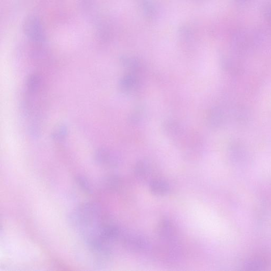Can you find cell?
Masks as SVG:
<instances>
[{"instance_id":"ba28073f","label":"cell","mask_w":271,"mask_h":271,"mask_svg":"<svg viewBox=\"0 0 271 271\" xmlns=\"http://www.w3.org/2000/svg\"><path fill=\"white\" fill-rule=\"evenodd\" d=\"M67 132L68 130L66 126L61 125L58 127L56 129L53 131L51 134V138L53 140L56 141H62L66 138Z\"/></svg>"},{"instance_id":"277c9868","label":"cell","mask_w":271,"mask_h":271,"mask_svg":"<svg viewBox=\"0 0 271 271\" xmlns=\"http://www.w3.org/2000/svg\"><path fill=\"white\" fill-rule=\"evenodd\" d=\"M150 188L151 193L156 196L166 195L170 191L169 184L161 180H152L151 182Z\"/></svg>"},{"instance_id":"8992f818","label":"cell","mask_w":271,"mask_h":271,"mask_svg":"<svg viewBox=\"0 0 271 271\" xmlns=\"http://www.w3.org/2000/svg\"><path fill=\"white\" fill-rule=\"evenodd\" d=\"M96 160L99 164L103 165H113L114 161L110 154L105 149H99L95 156Z\"/></svg>"},{"instance_id":"7a4b0ae2","label":"cell","mask_w":271,"mask_h":271,"mask_svg":"<svg viewBox=\"0 0 271 271\" xmlns=\"http://www.w3.org/2000/svg\"><path fill=\"white\" fill-rule=\"evenodd\" d=\"M123 240L126 248L132 251L140 252L147 250L150 242L142 235L137 234H129L123 236Z\"/></svg>"},{"instance_id":"5b68a950","label":"cell","mask_w":271,"mask_h":271,"mask_svg":"<svg viewBox=\"0 0 271 271\" xmlns=\"http://www.w3.org/2000/svg\"><path fill=\"white\" fill-rule=\"evenodd\" d=\"M134 173L138 178L142 180H147L151 177L152 169L145 162H140L135 168Z\"/></svg>"},{"instance_id":"3957f363","label":"cell","mask_w":271,"mask_h":271,"mask_svg":"<svg viewBox=\"0 0 271 271\" xmlns=\"http://www.w3.org/2000/svg\"><path fill=\"white\" fill-rule=\"evenodd\" d=\"M176 228L169 220L164 219L160 221L156 227V234L162 239L171 240L176 236Z\"/></svg>"},{"instance_id":"9c48e42d","label":"cell","mask_w":271,"mask_h":271,"mask_svg":"<svg viewBox=\"0 0 271 271\" xmlns=\"http://www.w3.org/2000/svg\"><path fill=\"white\" fill-rule=\"evenodd\" d=\"M77 183L79 186L81 187L86 193H90L92 192L91 187L89 182L83 177H78L76 178Z\"/></svg>"},{"instance_id":"52a82bcc","label":"cell","mask_w":271,"mask_h":271,"mask_svg":"<svg viewBox=\"0 0 271 271\" xmlns=\"http://www.w3.org/2000/svg\"><path fill=\"white\" fill-rule=\"evenodd\" d=\"M41 84V78L37 74L31 75L26 81V87L31 92L38 90Z\"/></svg>"},{"instance_id":"6da1fadb","label":"cell","mask_w":271,"mask_h":271,"mask_svg":"<svg viewBox=\"0 0 271 271\" xmlns=\"http://www.w3.org/2000/svg\"><path fill=\"white\" fill-rule=\"evenodd\" d=\"M22 30L26 37L32 43L43 44L46 42L45 30L38 17L32 15L26 16L22 23Z\"/></svg>"}]
</instances>
